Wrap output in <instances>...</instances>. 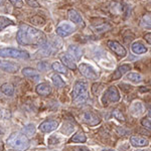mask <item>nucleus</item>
Masks as SVG:
<instances>
[{
  "label": "nucleus",
  "instance_id": "f257e3e1",
  "mask_svg": "<svg viewBox=\"0 0 151 151\" xmlns=\"http://www.w3.org/2000/svg\"><path fill=\"white\" fill-rule=\"evenodd\" d=\"M16 38L23 45H42L47 40V36L42 31L26 24L20 25Z\"/></svg>",
  "mask_w": 151,
  "mask_h": 151
},
{
  "label": "nucleus",
  "instance_id": "f03ea898",
  "mask_svg": "<svg viewBox=\"0 0 151 151\" xmlns=\"http://www.w3.org/2000/svg\"><path fill=\"white\" fill-rule=\"evenodd\" d=\"M7 144L16 150L24 151L28 148L29 140L25 136V134L16 132L9 136V138L7 139Z\"/></svg>",
  "mask_w": 151,
  "mask_h": 151
},
{
  "label": "nucleus",
  "instance_id": "7ed1b4c3",
  "mask_svg": "<svg viewBox=\"0 0 151 151\" xmlns=\"http://www.w3.org/2000/svg\"><path fill=\"white\" fill-rule=\"evenodd\" d=\"M73 102L77 105L83 104L88 99V86L85 82L79 81L75 84L72 93Z\"/></svg>",
  "mask_w": 151,
  "mask_h": 151
},
{
  "label": "nucleus",
  "instance_id": "20e7f679",
  "mask_svg": "<svg viewBox=\"0 0 151 151\" xmlns=\"http://www.w3.org/2000/svg\"><path fill=\"white\" fill-rule=\"evenodd\" d=\"M119 100H120V95H119L118 89L115 86H111L105 92L102 102H103L104 106H108L109 104L118 102Z\"/></svg>",
  "mask_w": 151,
  "mask_h": 151
},
{
  "label": "nucleus",
  "instance_id": "39448f33",
  "mask_svg": "<svg viewBox=\"0 0 151 151\" xmlns=\"http://www.w3.org/2000/svg\"><path fill=\"white\" fill-rule=\"evenodd\" d=\"M0 57L12 58H28V53L24 50H19L16 48H1Z\"/></svg>",
  "mask_w": 151,
  "mask_h": 151
},
{
  "label": "nucleus",
  "instance_id": "423d86ee",
  "mask_svg": "<svg viewBox=\"0 0 151 151\" xmlns=\"http://www.w3.org/2000/svg\"><path fill=\"white\" fill-rule=\"evenodd\" d=\"M81 119L84 123L88 124L89 126H96L101 122V119L99 116H97L96 114H94L91 111H87L81 115Z\"/></svg>",
  "mask_w": 151,
  "mask_h": 151
},
{
  "label": "nucleus",
  "instance_id": "0eeeda50",
  "mask_svg": "<svg viewBox=\"0 0 151 151\" xmlns=\"http://www.w3.org/2000/svg\"><path fill=\"white\" fill-rule=\"evenodd\" d=\"M75 31V26L69 22H63L57 27V33L62 37H65V36L72 35Z\"/></svg>",
  "mask_w": 151,
  "mask_h": 151
},
{
  "label": "nucleus",
  "instance_id": "6e6552de",
  "mask_svg": "<svg viewBox=\"0 0 151 151\" xmlns=\"http://www.w3.org/2000/svg\"><path fill=\"white\" fill-rule=\"evenodd\" d=\"M80 73L89 80H97V73L91 65L87 64H81L79 65Z\"/></svg>",
  "mask_w": 151,
  "mask_h": 151
},
{
  "label": "nucleus",
  "instance_id": "1a4fd4ad",
  "mask_svg": "<svg viewBox=\"0 0 151 151\" xmlns=\"http://www.w3.org/2000/svg\"><path fill=\"white\" fill-rule=\"evenodd\" d=\"M108 47L113 52H115L118 57H125L126 55V50L124 48L123 45H121V43H119L118 41L115 40H109L108 41Z\"/></svg>",
  "mask_w": 151,
  "mask_h": 151
},
{
  "label": "nucleus",
  "instance_id": "9d476101",
  "mask_svg": "<svg viewBox=\"0 0 151 151\" xmlns=\"http://www.w3.org/2000/svg\"><path fill=\"white\" fill-rule=\"evenodd\" d=\"M58 126V122L57 120H47L45 122H42L40 125V130L43 133H48L52 131L55 130Z\"/></svg>",
  "mask_w": 151,
  "mask_h": 151
},
{
  "label": "nucleus",
  "instance_id": "9b49d317",
  "mask_svg": "<svg viewBox=\"0 0 151 151\" xmlns=\"http://www.w3.org/2000/svg\"><path fill=\"white\" fill-rule=\"evenodd\" d=\"M130 143L134 147H145L149 145V140L141 136L134 135L130 137Z\"/></svg>",
  "mask_w": 151,
  "mask_h": 151
},
{
  "label": "nucleus",
  "instance_id": "f8f14e48",
  "mask_svg": "<svg viewBox=\"0 0 151 151\" xmlns=\"http://www.w3.org/2000/svg\"><path fill=\"white\" fill-rule=\"evenodd\" d=\"M0 69L7 73H15V72H17L18 67L16 65H14L13 63L1 60V62H0Z\"/></svg>",
  "mask_w": 151,
  "mask_h": 151
},
{
  "label": "nucleus",
  "instance_id": "ddd939ff",
  "mask_svg": "<svg viewBox=\"0 0 151 151\" xmlns=\"http://www.w3.org/2000/svg\"><path fill=\"white\" fill-rule=\"evenodd\" d=\"M35 91L40 96H48V95L52 93V88L47 83H41V84L37 85Z\"/></svg>",
  "mask_w": 151,
  "mask_h": 151
},
{
  "label": "nucleus",
  "instance_id": "4468645a",
  "mask_svg": "<svg viewBox=\"0 0 151 151\" xmlns=\"http://www.w3.org/2000/svg\"><path fill=\"white\" fill-rule=\"evenodd\" d=\"M131 69V67H130V65H120V67L117 69L115 72H114V74H113V80H118V79H120L121 77H122L123 75H125L126 73L129 72Z\"/></svg>",
  "mask_w": 151,
  "mask_h": 151
},
{
  "label": "nucleus",
  "instance_id": "2eb2a0df",
  "mask_svg": "<svg viewBox=\"0 0 151 151\" xmlns=\"http://www.w3.org/2000/svg\"><path fill=\"white\" fill-rule=\"evenodd\" d=\"M60 60H62L63 65H65L67 68H69V69H70V70H76V69H77L76 63L73 60V58L70 57V55H60Z\"/></svg>",
  "mask_w": 151,
  "mask_h": 151
},
{
  "label": "nucleus",
  "instance_id": "dca6fc26",
  "mask_svg": "<svg viewBox=\"0 0 151 151\" xmlns=\"http://www.w3.org/2000/svg\"><path fill=\"white\" fill-rule=\"evenodd\" d=\"M68 52L72 58H74L76 60H80L82 58V50L77 45H70L68 48Z\"/></svg>",
  "mask_w": 151,
  "mask_h": 151
},
{
  "label": "nucleus",
  "instance_id": "f3484780",
  "mask_svg": "<svg viewBox=\"0 0 151 151\" xmlns=\"http://www.w3.org/2000/svg\"><path fill=\"white\" fill-rule=\"evenodd\" d=\"M69 17L70 19V21H73L74 23L84 26V21H83V18L81 17V15H80L77 11L74 10V9H70V10H69Z\"/></svg>",
  "mask_w": 151,
  "mask_h": 151
},
{
  "label": "nucleus",
  "instance_id": "a211bd4d",
  "mask_svg": "<svg viewBox=\"0 0 151 151\" xmlns=\"http://www.w3.org/2000/svg\"><path fill=\"white\" fill-rule=\"evenodd\" d=\"M22 75L24 77L28 78V79H31V80H37L40 78V73L37 70L31 69V68H25V69L22 70Z\"/></svg>",
  "mask_w": 151,
  "mask_h": 151
},
{
  "label": "nucleus",
  "instance_id": "6ab92c4d",
  "mask_svg": "<svg viewBox=\"0 0 151 151\" xmlns=\"http://www.w3.org/2000/svg\"><path fill=\"white\" fill-rule=\"evenodd\" d=\"M131 50L135 55H142V53H145L147 52V47L141 42H134L131 45Z\"/></svg>",
  "mask_w": 151,
  "mask_h": 151
},
{
  "label": "nucleus",
  "instance_id": "aec40b11",
  "mask_svg": "<svg viewBox=\"0 0 151 151\" xmlns=\"http://www.w3.org/2000/svg\"><path fill=\"white\" fill-rule=\"evenodd\" d=\"M87 141V137L85 135L84 132L82 131H79L70 138V142H76V143H85Z\"/></svg>",
  "mask_w": 151,
  "mask_h": 151
},
{
  "label": "nucleus",
  "instance_id": "412c9836",
  "mask_svg": "<svg viewBox=\"0 0 151 151\" xmlns=\"http://www.w3.org/2000/svg\"><path fill=\"white\" fill-rule=\"evenodd\" d=\"M131 113L134 116H139L143 113V105L140 102H135L131 107Z\"/></svg>",
  "mask_w": 151,
  "mask_h": 151
},
{
  "label": "nucleus",
  "instance_id": "4be33fe9",
  "mask_svg": "<svg viewBox=\"0 0 151 151\" xmlns=\"http://www.w3.org/2000/svg\"><path fill=\"white\" fill-rule=\"evenodd\" d=\"M52 70H55L57 73H60V74H67V67L63 65V63H60V62L52 63Z\"/></svg>",
  "mask_w": 151,
  "mask_h": 151
},
{
  "label": "nucleus",
  "instance_id": "5701e85b",
  "mask_svg": "<svg viewBox=\"0 0 151 151\" xmlns=\"http://www.w3.org/2000/svg\"><path fill=\"white\" fill-rule=\"evenodd\" d=\"M1 92L3 94H5L6 96H12L14 93V88L11 84H8V83H5L1 86Z\"/></svg>",
  "mask_w": 151,
  "mask_h": 151
},
{
  "label": "nucleus",
  "instance_id": "b1692460",
  "mask_svg": "<svg viewBox=\"0 0 151 151\" xmlns=\"http://www.w3.org/2000/svg\"><path fill=\"white\" fill-rule=\"evenodd\" d=\"M127 80L133 83H140L142 81V76L137 73H129L127 75Z\"/></svg>",
  "mask_w": 151,
  "mask_h": 151
},
{
  "label": "nucleus",
  "instance_id": "393cba45",
  "mask_svg": "<svg viewBox=\"0 0 151 151\" xmlns=\"http://www.w3.org/2000/svg\"><path fill=\"white\" fill-rule=\"evenodd\" d=\"M52 83H53V85H55L57 88H62V87H64L65 86V82L63 81V79L60 77L58 75H53L52 76Z\"/></svg>",
  "mask_w": 151,
  "mask_h": 151
},
{
  "label": "nucleus",
  "instance_id": "a878e982",
  "mask_svg": "<svg viewBox=\"0 0 151 151\" xmlns=\"http://www.w3.org/2000/svg\"><path fill=\"white\" fill-rule=\"evenodd\" d=\"M141 26L144 28H151V14H146L143 17L142 22H141Z\"/></svg>",
  "mask_w": 151,
  "mask_h": 151
},
{
  "label": "nucleus",
  "instance_id": "bb28decb",
  "mask_svg": "<svg viewBox=\"0 0 151 151\" xmlns=\"http://www.w3.org/2000/svg\"><path fill=\"white\" fill-rule=\"evenodd\" d=\"M11 24H13V22H12L10 19L4 17V16H0V31L3 28H5L6 26L11 25Z\"/></svg>",
  "mask_w": 151,
  "mask_h": 151
},
{
  "label": "nucleus",
  "instance_id": "cd10ccee",
  "mask_svg": "<svg viewBox=\"0 0 151 151\" xmlns=\"http://www.w3.org/2000/svg\"><path fill=\"white\" fill-rule=\"evenodd\" d=\"M113 116L115 117V119H117L118 121H121V122H125V117L122 114V112L119 111L118 109H115L113 111Z\"/></svg>",
  "mask_w": 151,
  "mask_h": 151
},
{
  "label": "nucleus",
  "instance_id": "c85d7f7f",
  "mask_svg": "<svg viewBox=\"0 0 151 151\" xmlns=\"http://www.w3.org/2000/svg\"><path fill=\"white\" fill-rule=\"evenodd\" d=\"M141 124H142V126L144 128L151 131V119H148V118L142 119V120H141Z\"/></svg>",
  "mask_w": 151,
  "mask_h": 151
},
{
  "label": "nucleus",
  "instance_id": "c756f323",
  "mask_svg": "<svg viewBox=\"0 0 151 151\" xmlns=\"http://www.w3.org/2000/svg\"><path fill=\"white\" fill-rule=\"evenodd\" d=\"M35 126L33 125H27L24 127V133L26 134V135H32L33 133H35Z\"/></svg>",
  "mask_w": 151,
  "mask_h": 151
},
{
  "label": "nucleus",
  "instance_id": "7c9ffc66",
  "mask_svg": "<svg viewBox=\"0 0 151 151\" xmlns=\"http://www.w3.org/2000/svg\"><path fill=\"white\" fill-rule=\"evenodd\" d=\"M31 22L35 23V24H37V25H40V24L45 23V19H42L40 16H35V17L31 18Z\"/></svg>",
  "mask_w": 151,
  "mask_h": 151
},
{
  "label": "nucleus",
  "instance_id": "2f4dec72",
  "mask_svg": "<svg viewBox=\"0 0 151 151\" xmlns=\"http://www.w3.org/2000/svg\"><path fill=\"white\" fill-rule=\"evenodd\" d=\"M48 69H50V65L45 62H42V63H40V64H38V70H41V72H47Z\"/></svg>",
  "mask_w": 151,
  "mask_h": 151
},
{
  "label": "nucleus",
  "instance_id": "473e14b6",
  "mask_svg": "<svg viewBox=\"0 0 151 151\" xmlns=\"http://www.w3.org/2000/svg\"><path fill=\"white\" fill-rule=\"evenodd\" d=\"M9 1H10L15 7H18V8H21L22 5H23L22 0H9Z\"/></svg>",
  "mask_w": 151,
  "mask_h": 151
},
{
  "label": "nucleus",
  "instance_id": "72a5a7b5",
  "mask_svg": "<svg viewBox=\"0 0 151 151\" xmlns=\"http://www.w3.org/2000/svg\"><path fill=\"white\" fill-rule=\"evenodd\" d=\"M25 1H26V3H27L29 6L35 7V8L40 6V4H38V2L36 1V0H25Z\"/></svg>",
  "mask_w": 151,
  "mask_h": 151
},
{
  "label": "nucleus",
  "instance_id": "f704fd0d",
  "mask_svg": "<svg viewBox=\"0 0 151 151\" xmlns=\"http://www.w3.org/2000/svg\"><path fill=\"white\" fill-rule=\"evenodd\" d=\"M144 38H145V40L147 41L149 45H151V32L149 33H146L145 36H144Z\"/></svg>",
  "mask_w": 151,
  "mask_h": 151
},
{
  "label": "nucleus",
  "instance_id": "c9c22d12",
  "mask_svg": "<svg viewBox=\"0 0 151 151\" xmlns=\"http://www.w3.org/2000/svg\"><path fill=\"white\" fill-rule=\"evenodd\" d=\"M148 116H149V117H150V118H151V109H150V110H149V111H148Z\"/></svg>",
  "mask_w": 151,
  "mask_h": 151
},
{
  "label": "nucleus",
  "instance_id": "e433bc0d",
  "mask_svg": "<svg viewBox=\"0 0 151 151\" xmlns=\"http://www.w3.org/2000/svg\"><path fill=\"white\" fill-rule=\"evenodd\" d=\"M138 151H150V150H148V149H142V150H138Z\"/></svg>",
  "mask_w": 151,
  "mask_h": 151
},
{
  "label": "nucleus",
  "instance_id": "4c0bfd02",
  "mask_svg": "<svg viewBox=\"0 0 151 151\" xmlns=\"http://www.w3.org/2000/svg\"><path fill=\"white\" fill-rule=\"evenodd\" d=\"M3 1H4V0H0V4H2V3H3Z\"/></svg>",
  "mask_w": 151,
  "mask_h": 151
},
{
  "label": "nucleus",
  "instance_id": "58836bf2",
  "mask_svg": "<svg viewBox=\"0 0 151 151\" xmlns=\"http://www.w3.org/2000/svg\"><path fill=\"white\" fill-rule=\"evenodd\" d=\"M103 151H113V150H103Z\"/></svg>",
  "mask_w": 151,
  "mask_h": 151
},
{
  "label": "nucleus",
  "instance_id": "ea45409f",
  "mask_svg": "<svg viewBox=\"0 0 151 151\" xmlns=\"http://www.w3.org/2000/svg\"><path fill=\"white\" fill-rule=\"evenodd\" d=\"M9 151H13V150H9Z\"/></svg>",
  "mask_w": 151,
  "mask_h": 151
}]
</instances>
